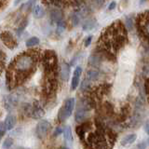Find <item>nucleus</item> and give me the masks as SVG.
Listing matches in <instances>:
<instances>
[{
  "mask_svg": "<svg viewBox=\"0 0 149 149\" xmlns=\"http://www.w3.org/2000/svg\"><path fill=\"white\" fill-rule=\"evenodd\" d=\"M84 149H112L116 140V133L100 121H86L76 129Z\"/></svg>",
  "mask_w": 149,
  "mask_h": 149,
  "instance_id": "nucleus-1",
  "label": "nucleus"
},
{
  "mask_svg": "<svg viewBox=\"0 0 149 149\" xmlns=\"http://www.w3.org/2000/svg\"><path fill=\"white\" fill-rule=\"evenodd\" d=\"M39 50L30 49L16 56L7 69V85L16 88L29 79L36 72L39 61Z\"/></svg>",
  "mask_w": 149,
  "mask_h": 149,
  "instance_id": "nucleus-2",
  "label": "nucleus"
},
{
  "mask_svg": "<svg viewBox=\"0 0 149 149\" xmlns=\"http://www.w3.org/2000/svg\"><path fill=\"white\" fill-rule=\"evenodd\" d=\"M128 42V34L124 24L116 21L110 24L102 33L98 40V49L109 60L116 58L118 52Z\"/></svg>",
  "mask_w": 149,
  "mask_h": 149,
  "instance_id": "nucleus-3",
  "label": "nucleus"
},
{
  "mask_svg": "<svg viewBox=\"0 0 149 149\" xmlns=\"http://www.w3.org/2000/svg\"><path fill=\"white\" fill-rule=\"evenodd\" d=\"M136 26L141 38L149 46V10L140 13L137 16Z\"/></svg>",
  "mask_w": 149,
  "mask_h": 149,
  "instance_id": "nucleus-4",
  "label": "nucleus"
},
{
  "mask_svg": "<svg viewBox=\"0 0 149 149\" xmlns=\"http://www.w3.org/2000/svg\"><path fill=\"white\" fill-rule=\"evenodd\" d=\"M43 66L46 74H58V59L53 50H47L44 52Z\"/></svg>",
  "mask_w": 149,
  "mask_h": 149,
  "instance_id": "nucleus-5",
  "label": "nucleus"
},
{
  "mask_svg": "<svg viewBox=\"0 0 149 149\" xmlns=\"http://www.w3.org/2000/svg\"><path fill=\"white\" fill-rule=\"evenodd\" d=\"M74 107V98H70V99H67L64 102V104L63 105V107L61 108V110L59 111V119L61 121H64L67 118H69L70 116L72 115L73 110Z\"/></svg>",
  "mask_w": 149,
  "mask_h": 149,
  "instance_id": "nucleus-6",
  "label": "nucleus"
},
{
  "mask_svg": "<svg viewBox=\"0 0 149 149\" xmlns=\"http://www.w3.org/2000/svg\"><path fill=\"white\" fill-rule=\"evenodd\" d=\"M50 129H51V125L49 121H47V120L40 121V122L36 125V129L37 137L39 139H44L49 132Z\"/></svg>",
  "mask_w": 149,
  "mask_h": 149,
  "instance_id": "nucleus-7",
  "label": "nucleus"
},
{
  "mask_svg": "<svg viewBox=\"0 0 149 149\" xmlns=\"http://www.w3.org/2000/svg\"><path fill=\"white\" fill-rule=\"evenodd\" d=\"M1 40L10 49L17 47V40L15 39V37H14L11 33L8 31H3L1 33Z\"/></svg>",
  "mask_w": 149,
  "mask_h": 149,
  "instance_id": "nucleus-8",
  "label": "nucleus"
},
{
  "mask_svg": "<svg viewBox=\"0 0 149 149\" xmlns=\"http://www.w3.org/2000/svg\"><path fill=\"white\" fill-rule=\"evenodd\" d=\"M29 111H30V115H31L32 118H36V119L41 118L42 116H44V113H45L44 109L42 108V106L37 102H34V104L30 107Z\"/></svg>",
  "mask_w": 149,
  "mask_h": 149,
  "instance_id": "nucleus-9",
  "label": "nucleus"
},
{
  "mask_svg": "<svg viewBox=\"0 0 149 149\" xmlns=\"http://www.w3.org/2000/svg\"><path fill=\"white\" fill-rule=\"evenodd\" d=\"M82 74V68L80 66H77L74 69V72L72 77V82H71V90L74 91L77 88L79 81H80V76Z\"/></svg>",
  "mask_w": 149,
  "mask_h": 149,
  "instance_id": "nucleus-10",
  "label": "nucleus"
},
{
  "mask_svg": "<svg viewBox=\"0 0 149 149\" xmlns=\"http://www.w3.org/2000/svg\"><path fill=\"white\" fill-rule=\"evenodd\" d=\"M70 74V65L67 63H62L60 68V77L62 78V80L66 81L69 77Z\"/></svg>",
  "mask_w": 149,
  "mask_h": 149,
  "instance_id": "nucleus-11",
  "label": "nucleus"
},
{
  "mask_svg": "<svg viewBox=\"0 0 149 149\" xmlns=\"http://www.w3.org/2000/svg\"><path fill=\"white\" fill-rule=\"evenodd\" d=\"M50 20L54 23H58L63 21L62 11L58 8H53L50 10Z\"/></svg>",
  "mask_w": 149,
  "mask_h": 149,
  "instance_id": "nucleus-12",
  "label": "nucleus"
},
{
  "mask_svg": "<svg viewBox=\"0 0 149 149\" xmlns=\"http://www.w3.org/2000/svg\"><path fill=\"white\" fill-rule=\"evenodd\" d=\"M3 123H4L5 128H6L7 130H10L13 129L14 126H15L16 120H15V118H14L12 115H9V116H7Z\"/></svg>",
  "mask_w": 149,
  "mask_h": 149,
  "instance_id": "nucleus-13",
  "label": "nucleus"
},
{
  "mask_svg": "<svg viewBox=\"0 0 149 149\" xmlns=\"http://www.w3.org/2000/svg\"><path fill=\"white\" fill-rule=\"evenodd\" d=\"M137 139V135L136 134H130V135H127V136H125L122 140H121V146H130V144H132L135 142V140Z\"/></svg>",
  "mask_w": 149,
  "mask_h": 149,
  "instance_id": "nucleus-14",
  "label": "nucleus"
},
{
  "mask_svg": "<svg viewBox=\"0 0 149 149\" xmlns=\"http://www.w3.org/2000/svg\"><path fill=\"white\" fill-rule=\"evenodd\" d=\"M87 110L88 109L83 106H82V108L77 110L76 115H74V118H76V120L77 122H82L84 119L87 118Z\"/></svg>",
  "mask_w": 149,
  "mask_h": 149,
  "instance_id": "nucleus-15",
  "label": "nucleus"
},
{
  "mask_svg": "<svg viewBox=\"0 0 149 149\" xmlns=\"http://www.w3.org/2000/svg\"><path fill=\"white\" fill-rule=\"evenodd\" d=\"M95 25H96V21L94 19H88V20L84 22V23L82 24V28L85 31H90L92 30L95 27Z\"/></svg>",
  "mask_w": 149,
  "mask_h": 149,
  "instance_id": "nucleus-16",
  "label": "nucleus"
},
{
  "mask_svg": "<svg viewBox=\"0 0 149 149\" xmlns=\"http://www.w3.org/2000/svg\"><path fill=\"white\" fill-rule=\"evenodd\" d=\"M63 136H64L65 142L70 143V144L72 143V142H73V135H72L71 128H70L69 126H67V127L64 129V130H63Z\"/></svg>",
  "mask_w": 149,
  "mask_h": 149,
  "instance_id": "nucleus-17",
  "label": "nucleus"
},
{
  "mask_svg": "<svg viewBox=\"0 0 149 149\" xmlns=\"http://www.w3.org/2000/svg\"><path fill=\"white\" fill-rule=\"evenodd\" d=\"M33 12H34V15L36 18H42L44 15V9L41 6H39V5H36V6L34 7Z\"/></svg>",
  "mask_w": 149,
  "mask_h": 149,
  "instance_id": "nucleus-18",
  "label": "nucleus"
},
{
  "mask_svg": "<svg viewBox=\"0 0 149 149\" xmlns=\"http://www.w3.org/2000/svg\"><path fill=\"white\" fill-rule=\"evenodd\" d=\"M98 77H99V72L96 70H90L87 72V79H88L90 81L96 80Z\"/></svg>",
  "mask_w": 149,
  "mask_h": 149,
  "instance_id": "nucleus-19",
  "label": "nucleus"
},
{
  "mask_svg": "<svg viewBox=\"0 0 149 149\" xmlns=\"http://www.w3.org/2000/svg\"><path fill=\"white\" fill-rule=\"evenodd\" d=\"M4 102H5V106H6V108L8 109H10L15 105V100L12 99V96H7L5 98Z\"/></svg>",
  "mask_w": 149,
  "mask_h": 149,
  "instance_id": "nucleus-20",
  "label": "nucleus"
},
{
  "mask_svg": "<svg viewBox=\"0 0 149 149\" xmlns=\"http://www.w3.org/2000/svg\"><path fill=\"white\" fill-rule=\"evenodd\" d=\"M38 43H39V39L36 36H33L26 41V46L27 47H33V46L38 45Z\"/></svg>",
  "mask_w": 149,
  "mask_h": 149,
  "instance_id": "nucleus-21",
  "label": "nucleus"
},
{
  "mask_svg": "<svg viewBox=\"0 0 149 149\" xmlns=\"http://www.w3.org/2000/svg\"><path fill=\"white\" fill-rule=\"evenodd\" d=\"M87 90H90V80L88 79H85L81 84V91H85Z\"/></svg>",
  "mask_w": 149,
  "mask_h": 149,
  "instance_id": "nucleus-22",
  "label": "nucleus"
},
{
  "mask_svg": "<svg viewBox=\"0 0 149 149\" xmlns=\"http://www.w3.org/2000/svg\"><path fill=\"white\" fill-rule=\"evenodd\" d=\"M13 143V140L11 138H7L5 140V142L3 143V147L4 148H9Z\"/></svg>",
  "mask_w": 149,
  "mask_h": 149,
  "instance_id": "nucleus-23",
  "label": "nucleus"
},
{
  "mask_svg": "<svg viewBox=\"0 0 149 149\" xmlns=\"http://www.w3.org/2000/svg\"><path fill=\"white\" fill-rule=\"evenodd\" d=\"M57 26H58V30L60 32H63L65 29V27H66V23H65L63 21H62V22H60L57 23Z\"/></svg>",
  "mask_w": 149,
  "mask_h": 149,
  "instance_id": "nucleus-24",
  "label": "nucleus"
},
{
  "mask_svg": "<svg viewBox=\"0 0 149 149\" xmlns=\"http://www.w3.org/2000/svg\"><path fill=\"white\" fill-rule=\"evenodd\" d=\"M71 20H72V22H73L74 25H77L78 22H79V17L77 15V14H74V15L72 16Z\"/></svg>",
  "mask_w": 149,
  "mask_h": 149,
  "instance_id": "nucleus-25",
  "label": "nucleus"
},
{
  "mask_svg": "<svg viewBox=\"0 0 149 149\" xmlns=\"http://www.w3.org/2000/svg\"><path fill=\"white\" fill-rule=\"evenodd\" d=\"M127 27L129 28L130 30L132 29V27H133V20H132V18H128L127 19Z\"/></svg>",
  "mask_w": 149,
  "mask_h": 149,
  "instance_id": "nucleus-26",
  "label": "nucleus"
},
{
  "mask_svg": "<svg viewBox=\"0 0 149 149\" xmlns=\"http://www.w3.org/2000/svg\"><path fill=\"white\" fill-rule=\"evenodd\" d=\"M144 88H146V92L148 97V102H149V78H147L146 80V83H144Z\"/></svg>",
  "mask_w": 149,
  "mask_h": 149,
  "instance_id": "nucleus-27",
  "label": "nucleus"
},
{
  "mask_svg": "<svg viewBox=\"0 0 149 149\" xmlns=\"http://www.w3.org/2000/svg\"><path fill=\"white\" fill-rule=\"evenodd\" d=\"M91 40H92V36H88V37H87V39H86V41H85V46L88 47V45H90V44L91 43Z\"/></svg>",
  "mask_w": 149,
  "mask_h": 149,
  "instance_id": "nucleus-28",
  "label": "nucleus"
},
{
  "mask_svg": "<svg viewBox=\"0 0 149 149\" xmlns=\"http://www.w3.org/2000/svg\"><path fill=\"white\" fill-rule=\"evenodd\" d=\"M144 130L146 132V133L149 134V120H147L146 124H144Z\"/></svg>",
  "mask_w": 149,
  "mask_h": 149,
  "instance_id": "nucleus-29",
  "label": "nucleus"
},
{
  "mask_svg": "<svg viewBox=\"0 0 149 149\" xmlns=\"http://www.w3.org/2000/svg\"><path fill=\"white\" fill-rule=\"evenodd\" d=\"M62 132H63V129L59 127V128H57V130H55V132H54V135H55V136H57V135L61 134V133H62Z\"/></svg>",
  "mask_w": 149,
  "mask_h": 149,
  "instance_id": "nucleus-30",
  "label": "nucleus"
},
{
  "mask_svg": "<svg viewBox=\"0 0 149 149\" xmlns=\"http://www.w3.org/2000/svg\"><path fill=\"white\" fill-rule=\"evenodd\" d=\"M116 3L115 1H113L112 3H110L109 7H108V9H109V10H112V9H114V8H116Z\"/></svg>",
  "mask_w": 149,
  "mask_h": 149,
  "instance_id": "nucleus-31",
  "label": "nucleus"
},
{
  "mask_svg": "<svg viewBox=\"0 0 149 149\" xmlns=\"http://www.w3.org/2000/svg\"><path fill=\"white\" fill-rule=\"evenodd\" d=\"M0 129H1V136H4V134H5V130H6V128H5L4 123H2V124H1V126H0Z\"/></svg>",
  "mask_w": 149,
  "mask_h": 149,
  "instance_id": "nucleus-32",
  "label": "nucleus"
},
{
  "mask_svg": "<svg viewBox=\"0 0 149 149\" xmlns=\"http://www.w3.org/2000/svg\"><path fill=\"white\" fill-rule=\"evenodd\" d=\"M146 143H139V146H138V149H146Z\"/></svg>",
  "mask_w": 149,
  "mask_h": 149,
  "instance_id": "nucleus-33",
  "label": "nucleus"
},
{
  "mask_svg": "<svg viewBox=\"0 0 149 149\" xmlns=\"http://www.w3.org/2000/svg\"><path fill=\"white\" fill-rule=\"evenodd\" d=\"M60 149H69L68 147H62V148H60Z\"/></svg>",
  "mask_w": 149,
  "mask_h": 149,
  "instance_id": "nucleus-34",
  "label": "nucleus"
},
{
  "mask_svg": "<svg viewBox=\"0 0 149 149\" xmlns=\"http://www.w3.org/2000/svg\"><path fill=\"white\" fill-rule=\"evenodd\" d=\"M148 143H149V141H148Z\"/></svg>",
  "mask_w": 149,
  "mask_h": 149,
  "instance_id": "nucleus-35",
  "label": "nucleus"
}]
</instances>
